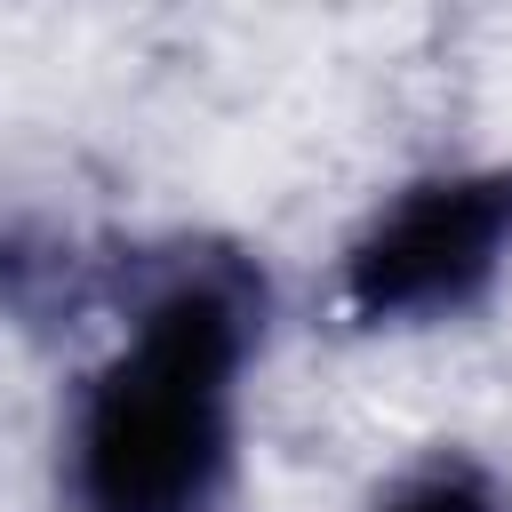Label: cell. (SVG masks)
Wrapping results in <instances>:
<instances>
[{
  "instance_id": "1",
  "label": "cell",
  "mask_w": 512,
  "mask_h": 512,
  "mask_svg": "<svg viewBox=\"0 0 512 512\" xmlns=\"http://www.w3.org/2000/svg\"><path fill=\"white\" fill-rule=\"evenodd\" d=\"M112 352L64 408V512H232L264 264L232 240L112 256Z\"/></svg>"
},
{
  "instance_id": "2",
  "label": "cell",
  "mask_w": 512,
  "mask_h": 512,
  "mask_svg": "<svg viewBox=\"0 0 512 512\" xmlns=\"http://www.w3.org/2000/svg\"><path fill=\"white\" fill-rule=\"evenodd\" d=\"M512 280V160H456L392 184L336 248V312L360 336H424Z\"/></svg>"
},
{
  "instance_id": "3",
  "label": "cell",
  "mask_w": 512,
  "mask_h": 512,
  "mask_svg": "<svg viewBox=\"0 0 512 512\" xmlns=\"http://www.w3.org/2000/svg\"><path fill=\"white\" fill-rule=\"evenodd\" d=\"M368 512H512V472L480 448H424L368 496Z\"/></svg>"
}]
</instances>
